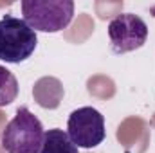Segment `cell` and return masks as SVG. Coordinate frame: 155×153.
<instances>
[{"mask_svg":"<svg viewBox=\"0 0 155 153\" xmlns=\"http://www.w3.org/2000/svg\"><path fill=\"white\" fill-rule=\"evenodd\" d=\"M43 137L45 130L41 121L27 106H20L2 130L0 144L7 153H40Z\"/></svg>","mask_w":155,"mask_h":153,"instance_id":"obj_1","label":"cell"},{"mask_svg":"<svg viewBox=\"0 0 155 153\" xmlns=\"http://www.w3.org/2000/svg\"><path fill=\"white\" fill-rule=\"evenodd\" d=\"M24 22L36 33H60L74 18L72 0H24Z\"/></svg>","mask_w":155,"mask_h":153,"instance_id":"obj_2","label":"cell"},{"mask_svg":"<svg viewBox=\"0 0 155 153\" xmlns=\"http://www.w3.org/2000/svg\"><path fill=\"white\" fill-rule=\"evenodd\" d=\"M38 45L36 31L22 18L5 15L0 18V60L5 63H22L33 56Z\"/></svg>","mask_w":155,"mask_h":153,"instance_id":"obj_3","label":"cell"},{"mask_svg":"<svg viewBox=\"0 0 155 153\" xmlns=\"http://www.w3.org/2000/svg\"><path fill=\"white\" fill-rule=\"evenodd\" d=\"M108 38L114 54H126L146 43L148 25L134 13H121L108 24Z\"/></svg>","mask_w":155,"mask_h":153,"instance_id":"obj_4","label":"cell"},{"mask_svg":"<svg viewBox=\"0 0 155 153\" xmlns=\"http://www.w3.org/2000/svg\"><path fill=\"white\" fill-rule=\"evenodd\" d=\"M67 130L71 141L78 148H85V150L99 146L107 137L105 117L92 106H81L74 110L69 115Z\"/></svg>","mask_w":155,"mask_h":153,"instance_id":"obj_5","label":"cell"},{"mask_svg":"<svg viewBox=\"0 0 155 153\" xmlns=\"http://www.w3.org/2000/svg\"><path fill=\"white\" fill-rule=\"evenodd\" d=\"M40 153H78V146L71 141L67 132L52 128L45 132Z\"/></svg>","mask_w":155,"mask_h":153,"instance_id":"obj_6","label":"cell"},{"mask_svg":"<svg viewBox=\"0 0 155 153\" xmlns=\"http://www.w3.org/2000/svg\"><path fill=\"white\" fill-rule=\"evenodd\" d=\"M18 96V81L11 70L0 65V106L11 105Z\"/></svg>","mask_w":155,"mask_h":153,"instance_id":"obj_7","label":"cell"}]
</instances>
